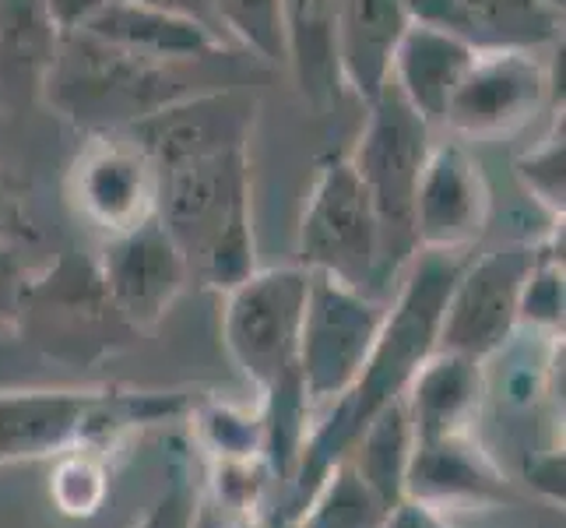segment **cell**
<instances>
[{
  "label": "cell",
  "instance_id": "obj_18",
  "mask_svg": "<svg viewBox=\"0 0 566 528\" xmlns=\"http://www.w3.org/2000/svg\"><path fill=\"white\" fill-rule=\"evenodd\" d=\"M412 444L479 434L485 416V363L458 352H429L405 387Z\"/></svg>",
  "mask_w": 566,
  "mask_h": 528
},
{
  "label": "cell",
  "instance_id": "obj_9",
  "mask_svg": "<svg viewBox=\"0 0 566 528\" xmlns=\"http://www.w3.org/2000/svg\"><path fill=\"white\" fill-rule=\"evenodd\" d=\"M535 250L538 244H506L479 258H464L440 314V352L490 363L517 335L521 289L535 265Z\"/></svg>",
  "mask_w": 566,
  "mask_h": 528
},
{
  "label": "cell",
  "instance_id": "obj_27",
  "mask_svg": "<svg viewBox=\"0 0 566 528\" xmlns=\"http://www.w3.org/2000/svg\"><path fill=\"white\" fill-rule=\"evenodd\" d=\"M190 437L208 455V462L219 458H250L264 455V420L261 408H240L219 398H198L190 405Z\"/></svg>",
  "mask_w": 566,
  "mask_h": 528
},
{
  "label": "cell",
  "instance_id": "obj_24",
  "mask_svg": "<svg viewBox=\"0 0 566 528\" xmlns=\"http://www.w3.org/2000/svg\"><path fill=\"white\" fill-rule=\"evenodd\" d=\"M408 455H412V426H408L405 395H401L398 402H390L366 423V429L356 437L345 462L356 468L359 479L390 511V507L405 500Z\"/></svg>",
  "mask_w": 566,
  "mask_h": 528
},
{
  "label": "cell",
  "instance_id": "obj_25",
  "mask_svg": "<svg viewBox=\"0 0 566 528\" xmlns=\"http://www.w3.org/2000/svg\"><path fill=\"white\" fill-rule=\"evenodd\" d=\"M387 507L345 458L331 468L292 528H384Z\"/></svg>",
  "mask_w": 566,
  "mask_h": 528
},
{
  "label": "cell",
  "instance_id": "obj_15",
  "mask_svg": "<svg viewBox=\"0 0 566 528\" xmlns=\"http://www.w3.org/2000/svg\"><path fill=\"white\" fill-rule=\"evenodd\" d=\"M405 500H416L437 511L461 507H503L517 504L514 479L503 473L500 458L482 444L479 434L443 437L412 444L405 468Z\"/></svg>",
  "mask_w": 566,
  "mask_h": 528
},
{
  "label": "cell",
  "instance_id": "obj_30",
  "mask_svg": "<svg viewBox=\"0 0 566 528\" xmlns=\"http://www.w3.org/2000/svg\"><path fill=\"white\" fill-rule=\"evenodd\" d=\"M517 321L524 331L563 335V244L556 237L535 250V265L521 289Z\"/></svg>",
  "mask_w": 566,
  "mask_h": 528
},
{
  "label": "cell",
  "instance_id": "obj_34",
  "mask_svg": "<svg viewBox=\"0 0 566 528\" xmlns=\"http://www.w3.org/2000/svg\"><path fill=\"white\" fill-rule=\"evenodd\" d=\"M521 479L545 500L563 507L566 486H563V447H542L521 458Z\"/></svg>",
  "mask_w": 566,
  "mask_h": 528
},
{
  "label": "cell",
  "instance_id": "obj_20",
  "mask_svg": "<svg viewBox=\"0 0 566 528\" xmlns=\"http://www.w3.org/2000/svg\"><path fill=\"white\" fill-rule=\"evenodd\" d=\"M412 25L408 0H338V82L363 103L390 82L401 35Z\"/></svg>",
  "mask_w": 566,
  "mask_h": 528
},
{
  "label": "cell",
  "instance_id": "obj_16",
  "mask_svg": "<svg viewBox=\"0 0 566 528\" xmlns=\"http://www.w3.org/2000/svg\"><path fill=\"white\" fill-rule=\"evenodd\" d=\"M253 124V103L229 89H201L145 116L142 124L124 131L148 159L159 166L190 159L226 145H247Z\"/></svg>",
  "mask_w": 566,
  "mask_h": 528
},
{
  "label": "cell",
  "instance_id": "obj_14",
  "mask_svg": "<svg viewBox=\"0 0 566 528\" xmlns=\"http://www.w3.org/2000/svg\"><path fill=\"white\" fill-rule=\"evenodd\" d=\"M106 387H14L0 391V465L56 458L95 444Z\"/></svg>",
  "mask_w": 566,
  "mask_h": 528
},
{
  "label": "cell",
  "instance_id": "obj_11",
  "mask_svg": "<svg viewBox=\"0 0 566 528\" xmlns=\"http://www.w3.org/2000/svg\"><path fill=\"white\" fill-rule=\"evenodd\" d=\"M159 169L127 134H92L67 173V201L106 237L155 215Z\"/></svg>",
  "mask_w": 566,
  "mask_h": 528
},
{
  "label": "cell",
  "instance_id": "obj_36",
  "mask_svg": "<svg viewBox=\"0 0 566 528\" xmlns=\"http://www.w3.org/2000/svg\"><path fill=\"white\" fill-rule=\"evenodd\" d=\"M384 528H454L447 521L443 511L437 507H426V504H416V500H401L387 511L384 518Z\"/></svg>",
  "mask_w": 566,
  "mask_h": 528
},
{
  "label": "cell",
  "instance_id": "obj_35",
  "mask_svg": "<svg viewBox=\"0 0 566 528\" xmlns=\"http://www.w3.org/2000/svg\"><path fill=\"white\" fill-rule=\"evenodd\" d=\"M29 237H35V232L29 226L22 190H18V184L0 169V244L22 247V240H29Z\"/></svg>",
  "mask_w": 566,
  "mask_h": 528
},
{
  "label": "cell",
  "instance_id": "obj_21",
  "mask_svg": "<svg viewBox=\"0 0 566 528\" xmlns=\"http://www.w3.org/2000/svg\"><path fill=\"white\" fill-rule=\"evenodd\" d=\"M475 61V50L464 46L451 32L412 22L401 35L395 64H390V85H395L405 103L412 106L426 124H443L447 103L454 89Z\"/></svg>",
  "mask_w": 566,
  "mask_h": 528
},
{
  "label": "cell",
  "instance_id": "obj_22",
  "mask_svg": "<svg viewBox=\"0 0 566 528\" xmlns=\"http://www.w3.org/2000/svg\"><path fill=\"white\" fill-rule=\"evenodd\" d=\"M335 25L338 0H282L285 68L296 77L300 92L317 110H324L342 92Z\"/></svg>",
  "mask_w": 566,
  "mask_h": 528
},
{
  "label": "cell",
  "instance_id": "obj_12",
  "mask_svg": "<svg viewBox=\"0 0 566 528\" xmlns=\"http://www.w3.org/2000/svg\"><path fill=\"white\" fill-rule=\"evenodd\" d=\"M490 215L493 190L472 148L464 142L433 145L412 201V232L419 250L468 253L482 240Z\"/></svg>",
  "mask_w": 566,
  "mask_h": 528
},
{
  "label": "cell",
  "instance_id": "obj_32",
  "mask_svg": "<svg viewBox=\"0 0 566 528\" xmlns=\"http://www.w3.org/2000/svg\"><path fill=\"white\" fill-rule=\"evenodd\" d=\"M201 490L193 483L190 468L184 462H177L169 468V483L166 490L155 497V504L142 515V521L134 528H193L201 511Z\"/></svg>",
  "mask_w": 566,
  "mask_h": 528
},
{
  "label": "cell",
  "instance_id": "obj_40",
  "mask_svg": "<svg viewBox=\"0 0 566 528\" xmlns=\"http://www.w3.org/2000/svg\"><path fill=\"white\" fill-rule=\"evenodd\" d=\"M549 4H553V8H563V0H549Z\"/></svg>",
  "mask_w": 566,
  "mask_h": 528
},
{
  "label": "cell",
  "instance_id": "obj_4",
  "mask_svg": "<svg viewBox=\"0 0 566 528\" xmlns=\"http://www.w3.org/2000/svg\"><path fill=\"white\" fill-rule=\"evenodd\" d=\"M429 152H433V124H426L405 103V95L387 82L366 103V124L356 148L348 152L380 219L384 282L398 279V271L408 268V261L419 253L412 232V201Z\"/></svg>",
  "mask_w": 566,
  "mask_h": 528
},
{
  "label": "cell",
  "instance_id": "obj_33",
  "mask_svg": "<svg viewBox=\"0 0 566 528\" xmlns=\"http://www.w3.org/2000/svg\"><path fill=\"white\" fill-rule=\"evenodd\" d=\"M32 276H35V268L25 265L22 247L0 244V335H14L18 331Z\"/></svg>",
  "mask_w": 566,
  "mask_h": 528
},
{
  "label": "cell",
  "instance_id": "obj_28",
  "mask_svg": "<svg viewBox=\"0 0 566 528\" xmlns=\"http://www.w3.org/2000/svg\"><path fill=\"white\" fill-rule=\"evenodd\" d=\"M53 507L64 518H92L109 497V455L92 444H74L56 455L50 476Z\"/></svg>",
  "mask_w": 566,
  "mask_h": 528
},
{
  "label": "cell",
  "instance_id": "obj_7",
  "mask_svg": "<svg viewBox=\"0 0 566 528\" xmlns=\"http://www.w3.org/2000/svg\"><path fill=\"white\" fill-rule=\"evenodd\" d=\"M306 292L310 271L303 265L258 268L226 292L222 342L232 366L258 391L296 374Z\"/></svg>",
  "mask_w": 566,
  "mask_h": 528
},
{
  "label": "cell",
  "instance_id": "obj_10",
  "mask_svg": "<svg viewBox=\"0 0 566 528\" xmlns=\"http://www.w3.org/2000/svg\"><path fill=\"white\" fill-rule=\"evenodd\" d=\"M549 68L538 61V50L475 53L447 103L443 127L468 142L503 138L535 121L549 100Z\"/></svg>",
  "mask_w": 566,
  "mask_h": 528
},
{
  "label": "cell",
  "instance_id": "obj_3",
  "mask_svg": "<svg viewBox=\"0 0 566 528\" xmlns=\"http://www.w3.org/2000/svg\"><path fill=\"white\" fill-rule=\"evenodd\" d=\"M184 68L109 46L82 29H64L39 95L77 131L124 134L163 106L201 92Z\"/></svg>",
  "mask_w": 566,
  "mask_h": 528
},
{
  "label": "cell",
  "instance_id": "obj_6",
  "mask_svg": "<svg viewBox=\"0 0 566 528\" xmlns=\"http://www.w3.org/2000/svg\"><path fill=\"white\" fill-rule=\"evenodd\" d=\"M300 265L377 297L384 286L380 219L348 155L321 163L300 222Z\"/></svg>",
  "mask_w": 566,
  "mask_h": 528
},
{
  "label": "cell",
  "instance_id": "obj_1",
  "mask_svg": "<svg viewBox=\"0 0 566 528\" xmlns=\"http://www.w3.org/2000/svg\"><path fill=\"white\" fill-rule=\"evenodd\" d=\"M468 253L451 250H419L398 286V297L387 303V314L380 324V335L369 349V356L359 370L356 384L345 395L324 408L306 434V444L300 452L296 473L279 497V511L271 518L275 528H285L296 521L310 497L317 494L324 476L335 468L348 452H353L356 437L366 429L380 408L398 402L405 395L408 381L426 363L429 352H437V328L458 271Z\"/></svg>",
  "mask_w": 566,
  "mask_h": 528
},
{
  "label": "cell",
  "instance_id": "obj_29",
  "mask_svg": "<svg viewBox=\"0 0 566 528\" xmlns=\"http://www.w3.org/2000/svg\"><path fill=\"white\" fill-rule=\"evenodd\" d=\"M219 25L237 50L264 64H285L282 0H211Z\"/></svg>",
  "mask_w": 566,
  "mask_h": 528
},
{
  "label": "cell",
  "instance_id": "obj_17",
  "mask_svg": "<svg viewBox=\"0 0 566 528\" xmlns=\"http://www.w3.org/2000/svg\"><path fill=\"white\" fill-rule=\"evenodd\" d=\"M408 14L451 32L475 53L542 50L563 32V8L549 0H408Z\"/></svg>",
  "mask_w": 566,
  "mask_h": 528
},
{
  "label": "cell",
  "instance_id": "obj_39",
  "mask_svg": "<svg viewBox=\"0 0 566 528\" xmlns=\"http://www.w3.org/2000/svg\"><path fill=\"white\" fill-rule=\"evenodd\" d=\"M193 528H261V525H240V521H229V518H222L219 511H211V507L205 504V497H201V511H198V521H193Z\"/></svg>",
  "mask_w": 566,
  "mask_h": 528
},
{
  "label": "cell",
  "instance_id": "obj_26",
  "mask_svg": "<svg viewBox=\"0 0 566 528\" xmlns=\"http://www.w3.org/2000/svg\"><path fill=\"white\" fill-rule=\"evenodd\" d=\"M279 490L264 455L250 458H219L208 462V497L205 504L229 521L261 525L268 497Z\"/></svg>",
  "mask_w": 566,
  "mask_h": 528
},
{
  "label": "cell",
  "instance_id": "obj_2",
  "mask_svg": "<svg viewBox=\"0 0 566 528\" xmlns=\"http://www.w3.org/2000/svg\"><path fill=\"white\" fill-rule=\"evenodd\" d=\"M155 219L180 247L190 279L229 292L258 271L247 145H226L159 166Z\"/></svg>",
  "mask_w": 566,
  "mask_h": 528
},
{
  "label": "cell",
  "instance_id": "obj_13",
  "mask_svg": "<svg viewBox=\"0 0 566 528\" xmlns=\"http://www.w3.org/2000/svg\"><path fill=\"white\" fill-rule=\"evenodd\" d=\"M99 265L109 300L134 331H151L190 282V268L163 222L145 219L127 232L106 237Z\"/></svg>",
  "mask_w": 566,
  "mask_h": 528
},
{
  "label": "cell",
  "instance_id": "obj_38",
  "mask_svg": "<svg viewBox=\"0 0 566 528\" xmlns=\"http://www.w3.org/2000/svg\"><path fill=\"white\" fill-rule=\"evenodd\" d=\"M103 4H109V0H50V8L56 14V22H61V29H74L82 25L85 18L92 11H99Z\"/></svg>",
  "mask_w": 566,
  "mask_h": 528
},
{
  "label": "cell",
  "instance_id": "obj_23",
  "mask_svg": "<svg viewBox=\"0 0 566 528\" xmlns=\"http://www.w3.org/2000/svg\"><path fill=\"white\" fill-rule=\"evenodd\" d=\"M61 35L50 0H0V77L39 92Z\"/></svg>",
  "mask_w": 566,
  "mask_h": 528
},
{
  "label": "cell",
  "instance_id": "obj_19",
  "mask_svg": "<svg viewBox=\"0 0 566 528\" xmlns=\"http://www.w3.org/2000/svg\"><path fill=\"white\" fill-rule=\"evenodd\" d=\"M82 29L109 46H120L127 53L148 56L163 64H201L211 56H229L232 46L211 29L190 22L184 14H172L163 8L142 4V0H109L99 11H92Z\"/></svg>",
  "mask_w": 566,
  "mask_h": 528
},
{
  "label": "cell",
  "instance_id": "obj_31",
  "mask_svg": "<svg viewBox=\"0 0 566 528\" xmlns=\"http://www.w3.org/2000/svg\"><path fill=\"white\" fill-rule=\"evenodd\" d=\"M566 145H563V127L549 131L542 138V145L528 148L517 159V180L532 198L559 219L566 208Z\"/></svg>",
  "mask_w": 566,
  "mask_h": 528
},
{
  "label": "cell",
  "instance_id": "obj_5",
  "mask_svg": "<svg viewBox=\"0 0 566 528\" xmlns=\"http://www.w3.org/2000/svg\"><path fill=\"white\" fill-rule=\"evenodd\" d=\"M18 331L46 356L74 366L99 363L138 335L116 314L99 265L74 250L32 276Z\"/></svg>",
  "mask_w": 566,
  "mask_h": 528
},
{
  "label": "cell",
  "instance_id": "obj_37",
  "mask_svg": "<svg viewBox=\"0 0 566 528\" xmlns=\"http://www.w3.org/2000/svg\"><path fill=\"white\" fill-rule=\"evenodd\" d=\"M142 4L163 8V11H172V14H184V18H190V22H198V25L211 29L214 35H222L226 43H229V35L222 32L219 14H214V4H211V0H142ZM229 46H232V43H229ZM232 50H237V46H232Z\"/></svg>",
  "mask_w": 566,
  "mask_h": 528
},
{
  "label": "cell",
  "instance_id": "obj_8",
  "mask_svg": "<svg viewBox=\"0 0 566 528\" xmlns=\"http://www.w3.org/2000/svg\"><path fill=\"white\" fill-rule=\"evenodd\" d=\"M384 314L387 303L377 297L310 271L296 374L310 408H314V420L356 384L369 349L380 335Z\"/></svg>",
  "mask_w": 566,
  "mask_h": 528
}]
</instances>
